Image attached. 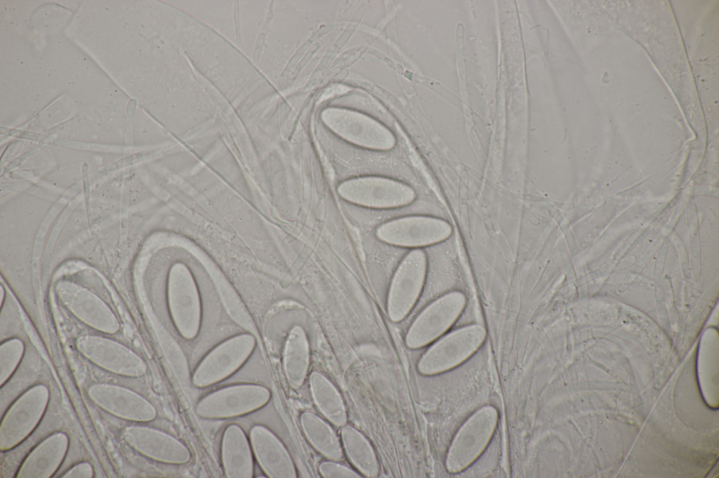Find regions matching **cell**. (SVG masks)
I'll list each match as a JSON object with an SVG mask.
<instances>
[{
  "mask_svg": "<svg viewBox=\"0 0 719 478\" xmlns=\"http://www.w3.org/2000/svg\"><path fill=\"white\" fill-rule=\"evenodd\" d=\"M329 121L340 132L362 143L384 146L390 142L385 132L367 121L348 116H333Z\"/></svg>",
  "mask_w": 719,
  "mask_h": 478,
  "instance_id": "18",
  "label": "cell"
},
{
  "mask_svg": "<svg viewBox=\"0 0 719 478\" xmlns=\"http://www.w3.org/2000/svg\"><path fill=\"white\" fill-rule=\"evenodd\" d=\"M168 301L173 323L180 334L192 339L201 325V303L197 285L189 268L182 263L170 269Z\"/></svg>",
  "mask_w": 719,
  "mask_h": 478,
  "instance_id": "4",
  "label": "cell"
},
{
  "mask_svg": "<svg viewBox=\"0 0 719 478\" xmlns=\"http://www.w3.org/2000/svg\"><path fill=\"white\" fill-rule=\"evenodd\" d=\"M310 388L322 414L336 426L345 425L347 421L345 404L331 382L323 374L314 371L310 376Z\"/></svg>",
  "mask_w": 719,
  "mask_h": 478,
  "instance_id": "15",
  "label": "cell"
},
{
  "mask_svg": "<svg viewBox=\"0 0 719 478\" xmlns=\"http://www.w3.org/2000/svg\"><path fill=\"white\" fill-rule=\"evenodd\" d=\"M486 330L480 325L456 329L434 343L421 356L418 371L432 375L449 370L468 359L482 345Z\"/></svg>",
  "mask_w": 719,
  "mask_h": 478,
  "instance_id": "3",
  "label": "cell"
},
{
  "mask_svg": "<svg viewBox=\"0 0 719 478\" xmlns=\"http://www.w3.org/2000/svg\"><path fill=\"white\" fill-rule=\"evenodd\" d=\"M140 446L147 455L165 463L182 465L191 458L190 451L184 443L159 430L143 429L140 432Z\"/></svg>",
  "mask_w": 719,
  "mask_h": 478,
  "instance_id": "14",
  "label": "cell"
},
{
  "mask_svg": "<svg viewBox=\"0 0 719 478\" xmlns=\"http://www.w3.org/2000/svg\"><path fill=\"white\" fill-rule=\"evenodd\" d=\"M341 434L343 449L353 465L368 477H376L379 471L378 462L367 439L351 425H345Z\"/></svg>",
  "mask_w": 719,
  "mask_h": 478,
  "instance_id": "17",
  "label": "cell"
},
{
  "mask_svg": "<svg viewBox=\"0 0 719 478\" xmlns=\"http://www.w3.org/2000/svg\"><path fill=\"white\" fill-rule=\"evenodd\" d=\"M343 199L362 206L393 208L411 203L416 194L408 185L384 177H362L341 182L337 188Z\"/></svg>",
  "mask_w": 719,
  "mask_h": 478,
  "instance_id": "6",
  "label": "cell"
},
{
  "mask_svg": "<svg viewBox=\"0 0 719 478\" xmlns=\"http://www.w3.org/2000/svg\"><path fill=\"white\" fill-rule=\"evenodd\" d=\"M310 362V350L304 329L294 326L286 339L283 351V367L289 385L299 388L306 377Z\"/></svg>",
  "mask_w": 719,
  "mask_h": 478,
  "instance_id": "13",
  "label": "cell"
},
{
  "mask_svg": "<svg viewBox=\"0 0 719 478\" xmlns=\"http://www.w3.org/2000/svg\"><path fill=\"white\" fill-rule=\"evenodd\" d=\"M300 420L307 439L317 451L330 460L342 459L343 450L339 439L327 423L309 411L302 413Z\"/></svg>",
  "mask_w": 719,
  "mask_h": 478,
  "instance_id": "16",
  "label": "cell"
},
{
  "mask_svg": "<svg viewBox=\"0 0 719 478\" xmlns=\"http://www.w3.org/2000/svg\"><path fill=\"white\" fill-rule=\"evenodd\" d=\"M427 268L426 254L414 250L397 268L390 286L387 310L394 322L403 320L416 303L423 286Z\"/></svg>",
  "mask_w": 719,
  "mask_h": 478,
  "instance_id": "7",
  "label": "cell"
},
{
  "mask_svg": "<svg viewBox=\"0 0 719 478\" xmlns=\"http://www.w3.org/2000/svg\"><path fill=\"white\" fill-rule=\"evenodd\" d=\"M1 302L2 303H3V299H4V289H3L2 286L1 287Z\"/></svg>",
  "mask_w": 719,
  "mask_h": 478,
  "instance_id": "21",
  "label": "cell"
},
{
  "mask_svg": "<svg viewBox=\"0 0 719 478\" xmlns=\"http://www.w3.org/2000/svg\"><path fill=\"white\" fill-rule=\"evenodd\" d=\"M255 346V337L247 333L220 343L196 367L192 376L193 385L205 388L229 377L246 362Z\"/></svg>",
  "mask_w": 719,
  "mask_h": 478,
  "instance_id": "5",
  "label": "cell"
},
{
  "mask_svg": "<svg viewBox=\"0 0 719 478\" xmlns=\"http://www.w3.org/2000/svg\"><path fill=\"white\" fill-rule=\"evenodd\" d=\"M221 460L227 477H253V453L251 443L243 429L237 424L229 425L223 432Z\"/></svg>",
  "mask_w": 719,
  "mask_h": 478,
  "instance_id": "12",
  "label": "cell"
},
{
  "mask_svg": "<svg viewBox=\"0 0 719 478\" xmlns=\"http://www.w3.org/2000/svg\"><path fill=\"white\" fill-rule=\"evenodd\" d=\"M253 456L270 478H295L293 461L282 441L268 428L255 425L249 434Z\"/></svg>",
  "mask_w": 719,
  "mask_h": 478,
  "instance_id": "10",
  "label": "cell"
},
{
  "mask_svg": "<svg viewBox=\"0 0 719 478\" xmlns=\"http://www.w3.org/2000/svg\"><path fill=\"white\" fill-rule=\"evenodd\" d=\"M271 392L262 385L243 383L226 386L211 392L199 400L195 407L204 419H226L260 409L270 401Z\"/></svg>",
  "mask_w": 719,
  "mask_h": 478,
  "instance_id": "1",
  "label": "cell"
},
{
  "mask_svg": "<svg viewBox=\"0 0 719 478\" xmlns=\"http://www.w3.org/2000/svg\"><path fill=\"white\" fill-rule=\"evenodd\" d=\"M319 470L324 477L326 478H359L361 476L353 470L332 461H324L320 463Z\"/></svg>",
  "mask_w": 719,
  "mask_h": 478,
  "instance_id": "20",
  "label": "cell"
},
{
  "mask_svg": "<svg viewBox=\"0 0 719 478\" xmlns=\"http://www.w3.org/2000/svg\"><path fill=\"white\" fill-rule=\"evenodd\" d=\"M445 221L430 217L411 216L393 219L381 224L376 237L388 244L402 247H421L444 240L451 233Z\"/></svg>",
  "mask_w": 719,
  "mask_h": 478,
  "instance_id": "9",
  "label": "cell"
},
{
  "mask_svg": "<svg viewBox=\"0 0 719 478\" xmlns=\"http://www.w3.org/2000/svg\"><path fill=\"white\" fill-rule=\"evenodd\" d=\"M82 348L89 357L102 363L142 361L123 348L102 339H85L82 341Z\"/></svg>",
  "mask_w": 719,
  "mask_h": 478,
  "instance_id": "19",
  "label": "cell"
},
{
  "mask_svg": "<svg viewBox=\"0 0 719 478\" xmlns=\"http://www.w3.org/2000/svg\"><path fill=\"white\" fill-rule=\"evenodd\" d=\"M466 298L458 291L449 292L429 304L414 320L405 338L410 348L423 347L444 333L463 310Z\"/></svg>",
  "mask_w": 719,
  "mask_h": 478,
  "instance_id": "8",
  "label": "cell"
},
{
  "mask_svg": "<svg viewBox=\"0 0 719 478\" xmlns=\"http://www.w3.org/2000/svg\"><path fill=\"white\" fill-rule=\"evenodd\" d=\"M497 410L484 407L474 413L454 436L446 457V468L458 472L470 465L483 451L495 430Z\"/></svg>",
  "mask_w": 719,
  "mask_h": 478,
  "instance_id": "2",
  "label": "cell"
},
{
  "mask_svg": "<svg viewBox=\"0 0 719 478\" xmlns=\"http://www.w3.org/2000/svg\"><path fill=\"white\" fill-rule=\"evenodd\" d=\"M56 293L65 306L91 325L106 331L117 329V322L111 310L86 288L65 280L57 284Z\"/></svg>",
  "mask_w": 719,
  "mask_h": 478,
  "instance_id": "11",
  "label": "cell"
}]
</instances>
